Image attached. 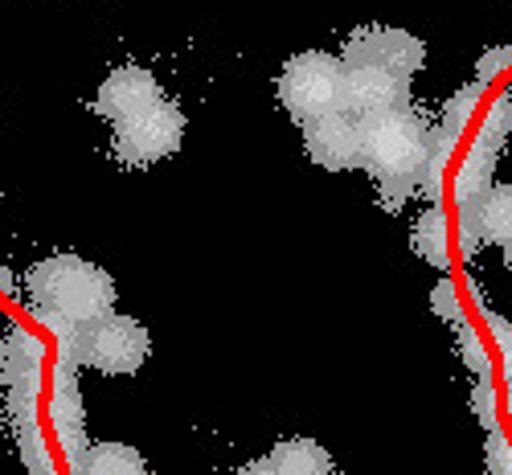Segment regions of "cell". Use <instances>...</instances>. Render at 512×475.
I'll return each mask as SVG.
<instances>
[{"label":"cell","mask_w":512,"mask_h":475,"mask_svg":"<svg viewBox=\"0 0 512 475\" xmlns=\"http://www.w3.org/2000/svg\"><path fill=\"white\" fill-rule=\"evenodd\" d=\"M238 475H279V471L271 467V459H250L246 467H238Z\"/></svg>","instance_id":"24"},{"label":"cell","mask_w":512,"mask_h":475,"mask_svg":"<svg viewBox=\"0 0 512 475\" xmlns=\"http://www.w3.org/2000/svg\"><path fill=\"white\" fill-rule=\"evenodd\" d=\"M488 471L492 475H512V447L496 426L488 430Z\"/></svg>","instance_id":"17"},{"label":"cell","mask_w":512,"mask_h":475,"mask_svg":"<svg viewBox=\"0 0 512 475\" xmlns=\"http://www.w3.org/2000/svg\"><path fill=\"white\" fill-rule=\"evenodd\" d=\"M508 132H512V99H508V95H500V99L488 107L484 123H480L476 148H484V152H500V144H504V136H508Z\"/></svg>","instance_id":"15"},{"label":"cell","mask_w":512,"mask_h":475,"mask_svg":"<svg viewBox=\"0 0 512 475\" xmlns=\"http://www.w3.org/2000/svg\"><path fill=\"white\" fill-rule=\"evenodd\" d=\"M508 414H512V390H508Z\"/></svg>","instance_id":"26"},{"label":"cell","mask_w":512,"mask_h":475,"mask_svg":"<svg viewBox=\"0 0 512 475\" xmlns=\"http://www.w3.org/2000/svg\"><path fill=\"white\" fill-rule=\"evenodd\" d=\"M381 189V201H386V209H398L406 201V193L414 189V181H377Z\"/></svg>","instance_id":"22"},{"label":"cell","mask_w":512,"mask_h":475,"mask_svg":"<svg viewBox=\"0 0 512 475\" xmlns=\"http://www.w3.org/2000/svg\"><path fill=\"white\" fill-rule=\"evenodd\" d=\"M504 263H508V271H512V242L504 246Z\"/></svg>","instance_id":"25"},{"label":"cell","mask_w":512,"mask_h":475,"mask_svg":"<svg viewBox=\"0 0 512 475\" xmlns=\"http://www.w3.org/2000/svg\"><path fill=\"white\" fill-rule=\"evenodd\" d=\"M459 353L467 357V365L476 369V377H488V353H484V344H480V336H476V332L459 328Z\"/></svg>","instance_id":"19"},{"label":"cell","mask_w":512,"mask_h":475,"mask_svg":"<svg viewBox=\"0 0 512 475\" xmlns=\"http://www.w3.org/2000/svg\"><path fill=\"white\" fill-rule=\"evenodd\" d=\"M488 328H492V336H496L500 365H504L508 385H512V320H504V316H488Z\"/></svg>","instance_id":"18"},{"label":"cell","mask_w":512,"mask_h":475,"mask_svg":"<svg viewBox=\"0 0 512 475\" xmlns=\"http://www.w3.org/2000/svg\"><path fill=\"white\" fill-rule=\"evenodd\" d=\"M78 471H87V475H144V459L132 447L103 443L87 455V463H82Z\"/></svg>","instance_id":"14"},{"label":"cell","mask_w":512,"mask_h":475,"mask_svg":"<svg viewBox=\"0 0 512 475\" xmlns=\"http://www.w3.org/2000/svg\"><path fill=\"white\" fill-rule=\"evenodd\" d=\"M480 95H484V86H480V82H472V86H463V91L447 103V115H443V127H447V132H455V136L463 132V123L472 119V107L480 103Z\"/></svg>","instance_id":"16"},{"label":"cell","mask_w":512,"mask_h":475,"mask_svg":"<svg viewBox=\"0 0 512 475\" xmlns=\"http://www.w3.org/2000/svg\"><path fill=\"white\" fill-rule=\"evenodd\" d=\"M435 312H439L447 324L463 328V308L455 304V283H451V279H443V283L435 287Z\"/></svg>","instance_id":"20"},{"label":"cell","mask_w":512,"mask_h":475,"mask_svg":"<svg viewBox=\"0 0 512 475\" xmlns=\"http://www.w3.org/2000/svg\"><path fill=\"white\" fill-rule=\"evenodd\" d=\"M414 250L435 267H447L451 258V230H447V213L439 205H426L422 218L414 226Z\"/></svg>","instance_id":"13"},{"label":"cell","mask_w":512,"mask_h":475,"mask_svg":"<svg viewBox=\"0 0 512 475\" xmlns=\"http://www.w3.org/2000/svg\"><path fill=\"white\" fill-rule=\"evenodd\" d=\"M340 62L345 66H381V70H394L402 78H414L422 70V62H426V46L410 29L361 25V29L349 33Z\"/></svg>","instance_id":"6"},{"label":"cell","mask_w":512,"mask_h":475,"mask_svg":"<svg viewBox=\"0 0 512 475\" xmlns=\"http://www.w3.org/2000/svg\"><path fill=\"white\" fill-rule=\"evenodd\" d=\"M279 475H332V455L316 439H283L267 455Z\"/></svg>","instance_id":"11"},{"label":"cell","mask_w":512,"mask_h":475,"mask_svg":"<svg viewBox=\"0 0 512 475\" xmlns=\"http://www.w3.org/2000/svg\"><path fill=\"white\" fill-rule=\"evenodd\" d=\"M275 91L295 123H312L320 115L345 111V62L328 50H304L283 62Z\"/></svg>","instance_id":"3"},{"label":"cell","mask_w":512,"mask_h":475,"mask_svg":"<svg viewBox=\"0 0 512 475\" xmlns=\"http://www.w3.org/2000/svg\"><path fill=\"white\" fill-rule=\"evenodd\" d=\"M181 140H185V111L173 99L160 95L152 107L115 123L111 148L123 164L148 168V164H160L164 156H173L181 148Z\"/></svg>","instance_id":"5"},{"label":"cell","mask_w":512,"mask_h":475,"mask_svg":"<svg viewBox=\"0 0 512 475\" xmlns=\"http://www.w3.org/2000/svg\"><path fill=\"white\" fill-rule=\"evenodd\" d=\"M492 172H496V152H484V148L472 144V152L463 156V164L455 172V201H459V209H472L492 189Z\"/></svg>","instance_id":"12"},{"label":"cell","mask_w":512,"mask_h":475,"mask_svg":"<svg viewBox=\"0 0 512 475\" xmlns=\"http://www.w3.org/2000/svg\"><path fill=\"white\" fill-rule=\"evenodd\" d=\"M476 414H480V422L488 430L496 426V390H492L488 377H480V385H476Z\"/></svg>","instance_id":"21"},{"label":"cell","mask_w":512,"mask_h":475,"mask_svg":"<svg viewBox=\"0 0 512 475\" xmlns=\"http://www.w3.org/2000/svg\"><path fill=\"white\" fill-rule=\"evenodd\" d=\"M504 66H512V46H508V50H492V54H484V58H480V78L488 82V78L500 74Z\"/></svg>","instance_id":"23"},{"label":"cell","mask_w":512,"mask_h":475,"mask_svg":"<svg viewBox=\"0 0 512 475\" xmlns=\"http://www.w3.org/2000/svg\"><path fill=\"white\" fill-rule=\"evenodd\" d=\"M152 353V336L140 320L132 316H103L95 324H82L74 332V357L107 377H127V373H140L144 361Z\"/></svg>","instance_id":"4"},{"label":"cell","mask_w":512,"mask_h":475,"mask_svg":"<svg viewBox=\"0 0 512 475\" xmlns=\"http://www.w3.org/2000/svg\"><path fill=\"white\" fill-rule=\"evenodd\" d=\"M410 107V78L381 66H345V111L365 119Z\"/></svg>","instance_id":"8"},{"label":"cell","mask_w":512,"mask_h":475,"mask_svg":"<svg viewBox=\"0 0 512 475\" xmlns=\"http://www.w3.org/2000/svg\"><path fill=\"white\" fill-rule=\"evenodd\" d=\"M160 99V82L152 70L144 66H119L111 70L103 82H99V95H95V111L111 123L127 119V115H136L144 107H152Z\"/></svg>","instance_id":"9"},{"label":"cell","mask_w":512,"mask_h":475,"mask_svg":"<svg viewBox=\"0 0 512 475\" xmlns=\"http://www.w3.org/2000/svg\"><path fill=\"white\" fill-rule=\"evenodd\" d=\"M476 226L480 242L492 246H508L512 242V185H492L472 209H463Z\"/></svg>","instance_id":"10"},{"label":"cell","mask_w":512,"mask_h":475,"mask_svg":"<svg viewBox=\"0 0 512 475\" xmlns=\"http://www.w3.org/2000/svg\"><path fill=\"white\" fill-rule=\"evenodd\" d=\"M361 123V168L377 181H418L426 148H431V123L414 107L365 115Z\"/></svg>","instance_id":"2"},{"label":"cell","mask_w":512,"mask_h":475,"mask_svg":"<svg viewBox=\"0 0 512 475\" xmlns=\"http://www.w3.org/2000/svg\"><path fill=\"white\" fill-rule=\"evenodd\" d=\"M304 152L328 172L361 168V123L349 111H332L304 123Z\"/></svg>","instance_id":"7"},{"label":"cell","mask_w":512,"mask_h":475,"mask_svg":"<svg viewBox=\"0 0 512 475\" xmlns=\"http://www.w3.org/2000/svg\"><path fill=\"white\" fill-rule=\"evenodd\" d=\"M37 316L58 332H74L115 312V279L82 254H50L25 275Z\"/></svg>","instance_id":"1"}]
</instances>
